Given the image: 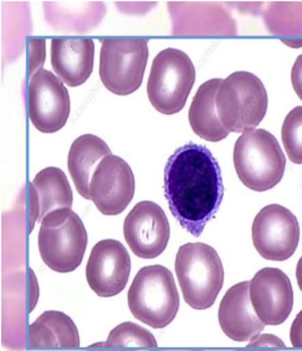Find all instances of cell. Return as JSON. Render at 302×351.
Returning a JSON list of instances; mask_svg holds the SVG:
<instances>
[{
	"mask_svg": "<svg viewBox=\"0 0 302 351\" xmlns=\"http://www.w3.org/2000/svg\"><path fill=\"white\" fill-rule=\"evenodd\" d=\"M129 273L131 257L121 242L105 239L95 244L86 265V279L96 295L120 294L127 285Z\"/></svg>",
	"mask_w": 302,
	"mask_h": 351,
	"instance_id": "4fadbf2b",
	"label": "cell"
},
{
	"mask_svg": "<svg viewBox=\"0 0 302 351\" xmlns=\"http://www.w3.org/2000/svg\"><path fill=\"white\" fill-rule=\"evenodd\" d=\"M27 224L29 232H32L35 226V222L39 221L40 217V201L38 191L35 189L34 183H27Z\"/></svg>",
	"mask_w": 302,
	"mask_h": 351,
	"instance_id": "cb8c5ba5",
	"label": "cell"
},
{
	"mask_svg": "<svg viewBox=\"0 0 302 351\" xmlns=\"http://www.w3.org/2000/svg\"><path fill=\"white\" fill-rule=\"evenodd\" d=\"M222 79L201 84L189 108V123L197 136L209 142H219L229 136L216 111V94Z\"/></svg>",
	"mask_w": 302,
	"mask_h": 351,
	"instance_id": "ac0fdd59",
	"label": "cell"
},
{
	"mask_svg": "<svg viewBox=\"0 0 302 351\" xmlns=\"http://www.w3.org/2000/svg\"><path fill=\"white\" fill-rule=\"evenodd\" d=\"M291 82L296 94L302 100V54L297 56L291 70Z\"/></svg>",
	"mask_w": 302,
	"mask_h": 351,
	"instance_id": "484cf974",
	"label": "cell"
},
{
	"mask_svg": "<svg viewBox=\"0 0 302 351\" xmlns=\"http://www.w3.org/2000/svg\"><path fill=\"white\" fill-rule=\"evenodd\" d=\"M123 236L134 256L153 259L167 248L171 226L161 206L152 201H142L126 217Z\"/></svg>",
	"mask_w": 302,
	"mask_h": 351,
	"instance_id": "7c38bea8",
	"label": "cell"
},
{
	"mask_svg": "<svg viewBox=\"0 0 302 351\" xmlns=\"http://www.w3.org/2000/svg\"><path fill=\"white\" fill-rule=\"evenodd\" d=\"M291 344L295 348H302V311L297 314L290 330Z\"/></svg>",
	"mask_w": 302,
	"mask_h": 351,
	"instance_id": "4316f807",
	"label": "cell"
},
{
	"mask_svg": "<svg viewBox=\"0 0 302 351\" xmlns=\"http://www.w3.org/2000/svg\"><path fill=\"white\" fill-rule=\"evenodd\" d=\"M163 189L175 219L199 237L222 204V171L205 146L189 142L169 157Z\"/></svg>",
	"mask_w": 302,
	"mask_h": 351,
	"instance_id": "6da1fadb",
	"label": "cell"
},
{
	"mask_svg": "<svg viewBox=\"0 0 302 351\" xmlns=\"http://www.w3.org/2000/svg\"><path fill=\"white\" fill-rule=\"evenodd\" d=\"M92 39H54L51 41V65L55 74L67 86L77 88L88 82L94 70Z\"/></svg>",
	"mask_w": 302,
	"mask_h": 351,
	"instance_id": "2e32d148",
	"label": "cell"
},
{
	"mask_svg": "<svg viewBox=\"0 0 302 351\" xmlns=\"http://www.w3.org/2000/svg\"><path fill=\"white\" fill-rule=\"evenodd\" d=\"M250 300L265 325L276 326L289 317L294 291L289 277L277 268H264L250 280Z\"/></svg>",
	"mask_w": 302,
	"mask_h": 351,
	"instance_id": "5bb4252c",
	"label": "cell"
},
{
	"mask_svg": "<svg viewBox=\"0 0 302 351\" xmlns=\"http://www.w3.org/2000/svg\"><path fill=\"white\" fill-rule=\"evenodd\" d=\"M265 23L273 34L301 36L302 1L271 3L265 13Z\"/></svg>",
	"mask_w": 302,
	"mask_h": 351,
	"instance_id": "44dd1931",
	"label": "cell"
},
{
	"mask_svg": "<svg viewBox=\"0 0 302 351\" xmlns=\"http://www.w3.org/2000/svg\"><path fill=\"white\" fill-rule=\"evenodd\" d=\"M296 279H297V284L300 287V291H302V257L300 258V261L297 263V268H296Z\"/></svg>",
	"mask_w": 302,
	"mask_h": 351,
	"instance_id": "f1b7e54d",
	"label": "cell"
},
{
	"mask_svg": "<svg viewBox=\"0 0 302 351\" xmlns=\"http://www.w3.org/2000/svg\"><path fill=\"white\" fill-rule=\"evenodd\" d=\"M250 282L231 287L219 306V324L224 334L234 341H251L264 330L265 324L257 317L250 300Z\"/></svg>",
	"mask_w": 302,
	"mask_h": 351,
	"instance_id": "9a60e30c",
	"label": "cell"
},
{
	"mask_svg": "<svg viewBox=\"0 0 302 351\" xmlns=\"http://www.w3.org/2000/svg\"><path fill=\"white\" fill-rule=\"evenodd\" d=\"M38 245L42 262L58 273L79 268L88 248V232L73 210L49 215L40 222Z\"/></svg>",
	"mask_w": 302,
	"mask_h": 351,
	"instance_id": "8992f818",
	"label": "cell"
},
{
	"mask_svg": "<svg viewBox=\"0 0 302 351\" xmlns=\"http://www.w3.org/2000/svg\"><path fill=\"white\" fill-rule=\"evenodd\" d=\"M175 274L190 308L204 311L214 305L224 284V268L213 247L205 243L181 245L175 257Z\"/></svg>",
	"mask_w": 302,
	"mask_h": 351,
	"instance_id": "7a4b0ae2",
	"label": "cell"
},
{
	"mask_svg": "<svg viewBox=\"0 0 302 351\" xmlns=\"http://www.w3.org/2000/svg\"><path fill=\"white\" fill-rule=\"evenodd\" d=\"M233 158L239 180L255 192L274 189L285 173V155L275 136L266 130L242 132L235 142Z\"/></svg>",
	"mask_w": 302,
	"mask_h": 351,
	"instance_id": "3957f363",
	"label": "cell"
},
{
	"mask_svg": "<svg viewBox=\"0 0 302 351\" xmlns=\"http://www.w3.org/2000/svg\"><path fill=\"white\" fill-rule=\"evenodd\" d=\"M112 155L108 143L95 135H82L76 138L68 152L67 169L74 180L80 196L91 199L90 183L95 169L106 156Z\"/></svg>",
	"mask_w": 302,
	"mask_h": 351,
	"instance_id": "e0dca14e",
	"label": "cell"
},
{
	"mask_svg": "<svg viewBox=\"0 0 302 351\" xmlns=\"http://www.w3.org/2000/svg\"><path fill=\"white\" fill-rule=\"evenodd\" d=\"M33 183L40 201V222L49 215L71 210L73 189L66 175L60 169L47 167L42 169L35 176Z\"/></svg>",
	"mask_w": 302,
	"mask_h": 351,
	"instance_id": "ffe728a7",
	"label": "cell"
},
{
	"mask_svg": "<svg viewBox=\"0 0 302 351\" xmlns=\"http://www.w3.org/2000/svg\"><path fill=\"white\" fill-rule=\"evenodd\" d=\"M195 82L194 64L184 51L168 47L152 64L147 94L152 106L164 115L183 110Z\"/></svg>",
	"mask_w": 302,
	"mask_h": 351,
	"instance_id": "52a82bcc",
	"label": "cell"
},
{
	"mask_svg": "<svg viewBox=\"0 0 302 351\" xmlns=\"http://www.w3.org/2000/svg\"><path fill=\"white\" fill-rule=\"evenodd\" d=\"M29 73L32 74L35 70H41V66L45 60V41H29ZM35 74V73H34Z\"/></svg>",
	"mask_w": 302,
	"mask_h": 351,
	"instance_id": "d4e9b609",
	"label": "cell"
},
{
	"mask_svg": "<svg viewBox=\"0 0 302 351\" xmlns=\"http://www.w3.org/2000/svg\"><path fill=\"white\" fill-rule=\"evenodd\" d=\"M248 346L249 348H254V346H280V348H284L285 344L280 339L276 338L275 335L265 334V335H257L255 339H253Z\"/></svg>",
	"mask_w": 302,
	"mask_h": 351,
	"instance_id": "83f0119b",
	"label": "cell"
},
{
	"mask_svg": "<svg viewBox=\"0 0 302 351\" xmlns=\"http://www.w3.org/2000/svg\"><path fill=\"white\" fill-rule=\"evenodd\" d=\"M70 110L68 91L61 79L44 69L32 75L27 86V114L35 129L54 134L66 125Z\"/></svg>",
	"mask_w": 302,
	"mask_h": 351,
	"instance_id": "9c48e42d",
	"label": "cell"
},
{
	"mask_svg": "<svg viewBox=\"0 0 302 351\" xmlns=\"http://www.w3.org/2000/svg\"><path fill=\"white\" fill-rule=\"evenodd\" d=\"M147 61L146 39H105L101 47V82L112 94H134L142 85Z\"/></svg>",
	"mask_w": 302,
	"mask_h": 351,
	"instance_id": "ba28073f",
	"label": "cell"
},
{
	"mask_svg": "<svg viewBox=\"0 0 302 351\" xmlns=\"http://www.w3.org/2000/svg\"><path fill=\"white\" fill-rule=\"evenodd\" d=\"M216 111L229 132L255 130L268 111L266 88L256 75L248 71L233 73L219 86Z\"/></svg>",
	"mask_w": 302,
	"mask_h": 351,
	"instance_id": "5b68a950",
	"label": "cell"
},
{
	"mask_svg": "<svg viewBox=\"0 0 302 351\" xmlns=\"http://www.w3.org/2000/svg\"><path fill=\"white\" fill-rule=\"evenodd\" d=\"M128 306L136 319L155 329L171 324L179 311L172 271L161 264L142 268L128 291Z\"/></svg>",
	"mask_w": 302,
	"mask_h": 351,
	"instance_id": "277c9868",
	"label": "cell"
},
{
	"mask_svg": "<svg viewBox=\"0 0 302 351\" xmlns=\"http://www.w3.org/2000/svg\"><path fill=\"white\" fill-rule=\"evenodd\" d=\"M134 191V172L118 156H106L95 169L90 183L91 201L105 216H117L126 210Z\"/></svg>",
	"mask_w": 302,
	"mask_h": 351,
	"instance_id": "8fae6325",
	"label": "cell"
},
{
	"mask_svg": "<svg viewBox=\"0 0 302 351\" xmlns=\"http://www.w3.org/2000/svg\"><path fill=\"white\" fill-rule=\"evenodd\" d=\"M29 345L32 348H77L80 346L79 330L73 319L61 311H47L42 313L29 326Z\"/></svg>",
	"mask_w": 302,
	"mask_h": 351,
	"instance_id": "d6986e66",
	"label": "cell"
},
{
	"mask_svg": "<svg viewBox=\"0 0 302 351\" xmlns=\"http://www.w3.org/2000/svg\"><path fill=\"white\" fill-rule=\"evenodd\" d=\"M105 346H146L155 348V337L140 325L131 322L116 326L108 335Z\"/></svg>",
	"mask_w": 302,
	"mask_h": 351,
	"instance_id": "603a6c76",
	"label": "cell"
},
{
	"mask_svg": "<svg viewBox=\"0 0 302 351\" xmlns=\"http://www.w3.org/2000/svg\"><path fill=\"white\" fill-rule=\"evenodd\" d=\"M282 143L290 161L302 165V106L291 110L281 129Z\"/></svg>",
	"mask_w": 302,
	"mask_h": 351,
	"instance_id": "7402d4cb",
	"label": "cell"
},
{
	"mask_svg": "<svg viewBox=\"0 0 302 351\" xmlns=\"http://www.w3.org/2000/svg\"><path fill=\"white\" fill-rule=\"evenodd\" d=\"M253 243L268 261L282 262L294 256L300 241V226L291 210L280 204L264 207L253 223Z\"/></svg>",
	"mask_w": 302,
	"mask_h": 351,
	"instance_id": "30bf717a",
	"label": "cell"
}]
</instances>
